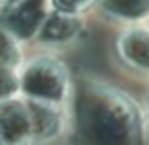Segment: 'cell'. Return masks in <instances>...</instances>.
I'll return each mask as SVG.
<instances>
[{
	"label": "cell",
	"instance_id": "cell-8",
	"mask_svg": "<svg viewBox=\"0 0 149 145\" xmlns=\"http://www.w3.org/2000/svg\"><path fill=\"white\" fill-rule=\"evenodd\" d=\"M96 10L108 21L123 26L149 23V0H98Z\"/></svg>",
	"mask_w": 149,
	"mask_h": 145
},
{
	"label": "cell",
	"instance_id": "cell-4",
	"mask_svg": "<svg viewBox=\"0 0 149 145\" xmlns=\"http://www.w3.org/2000/svg\"><path fill=\"white\" fill-rule=\"evenodd\" d=\"M83 34H85V15L51 10L34 44L45 47L47 51L68 49L76 45Z\"/></svg>",
	"mask_w": 149,
	"mask_h": 145
},
{
	"label": "cell",
	"instance_id": "cell-5",
	"mask_svg": "<svg viewBox=\"0 0 149 145\" xmlns=\"http://www.w3.org/2000/svg\"><path fill=\"white\" fill-rule=\"evenodd\" d=\"M115 55L127 70L149 76V23L123 26L115 38Z\"/></svg>",
	"mask_w": 149,
	"mask_h": 145
},
{
	"label": "cell",
	"instance_id": "cell-14",
	"mask_svg": "<svg viewBox=\"0 0 149 145\" xmlns=\"http://www.w3.org/2000/svg\"><path fill=\"white\" fill-rule=\"evenodd\" d=\"M0 145H4V139H2V136H0Z\"/></svg>",
	"mask_w": 149,
	"mask_h": 145
},
{
	"label": "cell",
	"instance_id": "cell-7",
	"mask_svg": "<svg viewBox=\"0 0 149 145\" xmlns=\"http://www.w3.org/2000/svg\"><path fill=\"white\" fill-rule=\"evenodd\" d=\"M0 136L4 145H32V115L21 94L0 102Z\"/></svg>",
	"mask_w": 149,
	"mask_h": 145
},
{
	"label": "cell",
	"instance_id": "cell-9",
	"mask_svg": "<svg viewBox=\"0 0 149 145\" xmlns=\"http://www.w3.org/2000/svg\"><path fill=\"white\" fill-rule=\"evenodd\" d=\"M23 42L17 40L6 26L0 23V66H10V68H19L25 60L23 53Z\"/></svg>",
	"mask_w": 149,
	"mask_h": 145
},
{
	"label": "cell",
	"instance_id": "cell-10",
	"mask_svg": "<svg viewBox=\"0 0 149 145\" xmlns=\"http://www.w3.org/2000/svg\"><path fill=\"white\" fill-rule=\"evenodd\" d=\"M21 94L19 87V68L0 66V102Z\"/></svg>",
	"mask_w": 149,
	"mask_h": 145
},
{
	"label": "cell",
	"instance_id": "cell-12",
	"mask_svg": "<svg viewBox=\"0 0 149 145\" xmlns=\"http://www.w3.org/2000/svg\"><path fill=\"white\" fill-rule=\"evenodd\" d=\"M11 2H15V0H0V8L8 6V4H11Z\"/></svg>",
	"mask_w": 149,
	"mask_h": 145
},
{
	"label": "cell",
	"instance_id": "cell-3",
	"mask_svg": "<svg viewBox=\"0 0 149 145\" xmlns=\"http://www.w3.org/2000/svg\"><path fill=\"white\" fill-rule=\"evenodd\" d=\"M51 10L49 0H15L0 8V23L17 40L30 44L36 40Z\"/></svg>",
	"mask_w": 149,
	"mask_h": 145
},
{
	"label": "cell",
	"instance_id": "cell-13",
	"mask_svg": "<svg viewBox=\"0 0 149 145\" xmlns=\"http://www.w3.org/2000/svg\"><path fill=\"white\" fill-rule=\"evenodd\" d=\"M146 109H147V119H149V94H147V102H146Z\"/></svg>",
	"mask_w": 149,
	"mask_h": 145
},
{
	"label": "cell",
	"instance_id": "cell-11",
	"mask_svg": "<svg viewBox=\"0 0 149 145\" xmlns=\"http://www.w3.org/2000/svg\"><path fill=\"white\" fill-rule=\"evenodd\" d=\"M49 2L53 10L76 15H85L87 11L96 10L98 6V0H49Z\"/></svg>",
	"mask_w": 149,
	"mask_h": 145
},
{
	"label": "cell",
	"instance_id": "cell-6",
	"mask_svg": "<svg viewBox=\"0 0 149 145\" xmlns=\"http://www.w3.org/2000/svg\"><path fill=\"white\" fill-rule=\"evenodd\" d=\"M32 115V145H51L70 132L68 105L26 100Z\"/></svg>",
	"mask_w": 149,
	"mask_h": 145
},
{
	"label": "cell",
	"instance_id": "cell-1",
	"mask_svg": "<svg viewBox=\"0 0 149 145\" xmlns=\"http://www.w3.org/2000/svg\"><path fill=\"white\" fill-rule=\"evenodd\" d=\"M68 111L77 145H149L146 105L109 81L74 77Z\"/></svg>",
	"mask_w": 149,
	"mask_h": 145
},
{
	"label": "cell",
	"instance_id": "cell-2",
	"mask_svg": "<svg viewBox=\"0 0 149 145\" xmlns=\"http://www.w3.org/2000/svg\"><path fill=\"white\" fill-rule=\"evenodd\" d=\"M21 96L34 102L68 105L74 91V76L58 55L40 51L25 57L19 66Z\"/></svg>",
	"mask_w": 149,
	"mask_h": 145
}]
</instances>
